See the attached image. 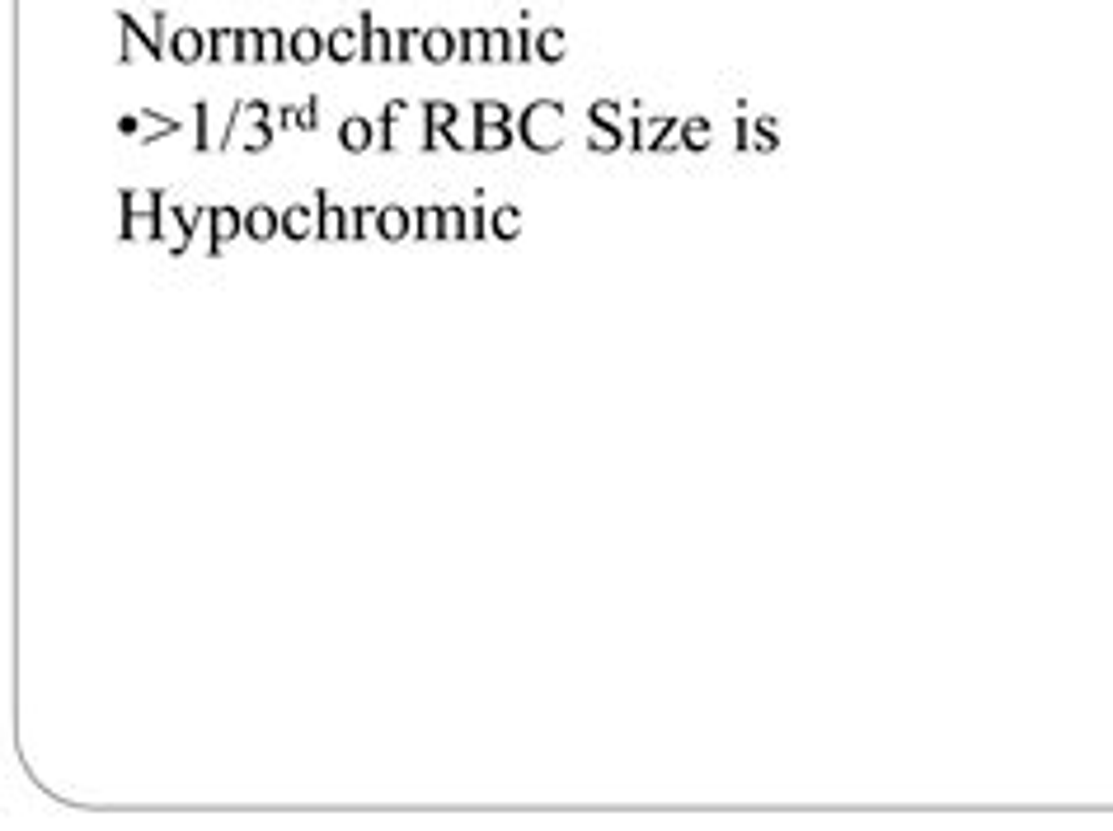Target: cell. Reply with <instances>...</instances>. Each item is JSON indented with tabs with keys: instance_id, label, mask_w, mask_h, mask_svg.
I'll list each match as a JSON object with an SVG mask.
<instances>
[{
	"instance_id": "obj_21",
	"label": "cell",
	"mask_w": 1113,
	"mask_h": 831,
	"mask_svg": "<svg viewBox=\"0 0 1113 831\" xmlns=\"http://www.w3.org/2000/svg\"><path fill=\"white\" fill-rule=\"evenodd\" d=\"M559 57H564V33L541 29L536 33V62H559Z\"/></svg>"
},
{
	"instance_id": "obj_28",
	"label": "cell",
	"mask_w": 1113,
	"mask_h": 831,
	"mask_svg": "<svg viewBox=\"0 0 1113 831\" xmlns=\"http://www.w3.org/2000/svg\"><path fill=\"white\" fill-rule=\"evenodd\" d=\"M442 216H447L451 240H456V235H470V212H461V207H442Z\"/></svg>"
},
{
	"instance_id": "obj_23",
	"label": "cell",
	"mask_w": 1113,
	"mask_h": 831,
	"mask_svg": "<svg viewBox=\"0 0 1113 831\" xmlns=\"http://www.w3.org/2000/svg\"><path fill=\"white\" fill-rule=\"evenodd\" d=\"M517 57V43H512L508 29H489V62H512Z\"/></svg>"
},
{
	"instance_id": "obj_17",
	"label": "cell",
	"mask_w": 1113,
	"mask_h": 831,
	"mask_svg": "<svg viewBox=\"0 0 1113 831\" xmlns=\"http://www.w3.org/2000/svg\"><path fill=\"white\" fill-rule=\"evenodd\" d=\"M320 240H339V235H348V212L343 207H334V202H325V193H320Z\"/></svg>"
},
{
	"instance_id": "obj_4",
	"label": "cell",
	"mask_w": 1113,
	"mask_h": 831,
	"mask_svg": "<svg viewBox=\"0 0 1113 831\" xmlns=\"http://www.w3.org/2000/svg\"><path fill=\"white\" fill-rule=\"evenodd\" d=\"M357 29H362V62L371 66H381V62H395V52H390V38H395V29H376V19H371V10H362V19H357Z\"/></svg>"
},
{
	"instance_id": "obj_12",
	"label": "cell",
	"mask_w": 1113,
	"mask_h": 831,
	"mask_svg": "<svg viewBox=\"0 0 1113 831\" xmlns=\"http://www.w3.org/2000/svg\"><path fill=\"white\" fill-rule=\"evenodd\" d=\"M418 52L428 57V62H451L456 57V33L447 29H423V38H418Z\"/></svg>"
},
{
	"instance_id": "obj_26",
	"label": "cell",
	"mask_w": 1113,
	"mask_h": 831,
	"mask_svg": "<svg viewBox=\"0 0 1113 831\" xmlns=\"http://www.w3.org/2000/svg\"><path fill=\"white\" fill-rule=\"evenodd\" d=\"M240 62H263V29H240Z\"/></svg>"
},
{
	"instance_id": "obj_10",
	"label": "cell",
	"mask_w": 1113,
	"mask_h": 831,
	"mask_svg": "<svg viewBox=\"0 0 1113 831\" xmlns=\"http://www.w3.org/2000/svg\"><path fill=\"white\" fill-rule=\"evenodd\" d=\"M287 47H292V62L310 66V62L325 57V33L320 29H296V33H287Z\"/></svg>"
},
{
	"instance_id": "obj_29",
	"label": "cell",
	"mask_w": 1113,
	"mask_h": 831,
	"mask_svg": "<svg viewBox=\"0 0 1113 831\" xmlns=\"http://www.w3.org/2000/svg\"><path fill=\"white\" fill-rule=\"evenodd\" d=\"M296 127H306V132H310V127H320V99H315V94L296 108Z\"/></svg>"
},
{
	"instance_id": "obj_19",
	"label": "cell",
	"mask_w": 1113,
	"mask_h": 831,
	"mask_svg": "<svg viewBox=\"0 0 1113 831\" xmlns=\"http://www.w3.org/2000/svg\"><path fill=\"white\" fill-rule=\"evenodd\" d=\"M404 113H409L404 99H390L386 104V113H381V151H395V127H400Z\"/></svg>"
},
{
	"instance_id": "obj_18",
	"label": "cell",
	"mask_w": 1113,
	"mask_h": 831,
	"mask_svg": "<svg viewBox=\"0 0 1113 831\" xmlns=\"http://www.w3.org/2000/svg\"><path fill=\"white\" fill-rule=\"evenodd\" d=\"M414 235H423V240L447 235V216H442V207H418V212H414Z\"/></svg>"
},
{
	"instance_id": "obj_11",
	"label": "cell",
	"mask_w": 1113,
	"mask_h": 831,
	"mask_svg": "<svg viewBox=\"0 0 1113 831\" xmlns=\"http://www.w3.org/2000/svg\"><path fill=\"white\" fill-rule=\"evenodd\" d=\"M371 141H376V132H371V123L362 118V113H353V118H343V123H339V146H343V151L362 155V151H371Z\"/></svg>"
},
{
	"instance_id": "obj_3",
	"label": "cell",
	"mask_w": 1113,
	"mask_h": 831,
	"mask_svg": "<svg viewBox=\"0 0 1113 831\" xmlns=\"http://www.w3.org/2000/svg\"><path fill=\"white\" fill-rule=\"evenodd\" d=\"M118 29H123V52H118V62H132V43L146 47V57H155V62H165V57H170V47L160 43L155 33L141 29V24L127 15V10H118Z\"/></svg>"
},
{
	"instance_id": "obj_20",
	"label": "cell",
	"mask_w": 1113,
	"mask_h": 831,
	"mask_svg": "<svg viewBox=\"0 0 1113 831\" xmlns=\"http://www.w3.org/2000/svg\"><path fill=\"white\" fill-rule=\"evenodd\" d=\"M517 231H522V212H517V207H498V212L489 216V235H498V240H512Z\"/></svg>"
},
{
	"instance_id": "obj_2",
	"label": "cell",
	"mask_w": 1113,
	"mask_h": 831,
	"mask_svg": "<svg viewBox=\"0 0 1113 831\" xmlns=\"http://www.w3.org/2000/svg\"><path fill=\"white\" fill-rule=\"evenodd\" d=\"M456 123H461V108L447 99H428L423 104V151H437V137H447L451 151H470V141L456 132Z\"/></svg>"
},
{
	"instance_id": "obj_22",
	"label": "cell",
	"mask_w": 1113,
	"mask_h": 831,
	"mask_svg": "<svg viewBox=\"0 0 1113 831\" xmlns=\"http://www.w3.org/2000/svg\"><path fill=\"white\" fill-rule=\"evenodd\" d=\"M263 62H292V47L282 29H263Z\"/></svg>"
},
{
	"instance_id": "obj_27",
	"label": "cell",
	"mask_w": 1113,
	"mask_h": 831,
	"mask_svg": "<svg viewBox=\"0 0 1113 831\" xmlns=\"http://www.w3.org/2000/svg\"><path fill=\"white\" fill-rule=\"evenodd\" d=\"M475 118H484V123H512V108L498 104V99H475Z\"/></svg>"
},
{
	"instance_id": "obj_7",
	"label": "cell",
	"mask_w": 1113,
	"mask_h": 831,
	"mask_svg": "<svg viewBox=\"0 0 1113 831\" xmlns=\"http://www.w3.org/2000/svg\"><path fill=\"white\" fill-rule=\"evenodd\" d=\"M240 231H245V212H235V207H212V245H207V254H221Z\"/></svg>"
},
{
	"instance_id": "obj_14",
	"label": "cell",
	"mask_w": 1113,
	"mask_h": 831,
	"mask_svg": "<svg viewBox=\"0 0 1113 831\" xmlns=\"http://www.w3.org/2000/svg\"><path fill=\"white\" fill-rule=\"evenodd\" d=\"M207 62H240V29L207 33Z\"/></svg>"
},
{
	"instance_id": "obj_33",
	"label": "cell",
	"mask_w": 1113,
	"mask_h": 831,
	"mask_svg": "<svg viewBox=\"0 0 1113 831\" xmlns=\"http://www.w3.org/2000/svg\"><path fill=\"white\" fill-rule=\"evenodd\" d=\"M141 123H146V113H137V118L127 113L123 123H118V132H123V137H132V132H141Z\"/></svg>"
},
{
	"instance_id": "obj_25",
	"label": "cell",
	"mask_w": 1113,
	"mask_h": 831,
	"mask_svg": "<svg viewBox=\"0 0 1113 831\" xmlns=\"http://www.w3.org/2000/svg\"><path fill=\"white\" fill-rule=\"evenodd\" d=\"M423 38L418 29H395V38H390V52H395V62H414V43Z\"/></svg>"
},
{
	"instance_id": "obj_24",
	"label": "cell",
	"mask_w": 1113,
	"mask_h": 831,
	"mask_svg": "<svg viewBox=\"0 0 1113 831\" xmlns=\"http://www.w3.org/2000/svg\"><path fill=\"white\" fill-rule=\"evenodd\" d=\"M376 212H381V207H353V212H348V240H362V235L376 226Z\"/></svg>"
},
{
	"instance_id": "obj_9",
	"label": "cell",
	"mask_w": 1113,
	"mask_h": 831,
	"mask_svg": "<svg viewBox=\"0 0 1113 831\" xmlns=\"http://www.w3.org/2000/svg\"><path fill=\"white\" fill-rule=\"evenodd\" d=\"M512 137H517V127L512 123H484V118H475L470 151H512Z\"/></svg>"
},
{
	"instance_id": "obj_31",
	"label": "cell",
	"mask_w": 1113,
	"mask_h": 831,
	"mask_svg": "<svg viewBox=\"0 0 1113 831\" xmlns=\"http://www.w3.org/2000/svg\"><path fill=\"white\" fill-rule=\"evenodd\" d=\"M480 235H489V212H484V207H470V240H480Z\"/></svg>"
},
{
	"instance_id": "obj_16",
	"label": "cell",
	"mask_w": 1113,
	"mask_h": 831,
	"mask_svg": "<svg viewBox=\"0 0 1113 831\" xmlns=\"http://www.w3.org/2000/svg\"><path fill=\"white\" fill-rule=\"evenodd\" d=\"M282 231V216L273 207H249L245 212V235L249 240H273Z\"/></svg>"
},
{
	"instance_id": "obj_1",
	"label": "cell",
	"mask_w": 1113,
	"mask_h": 831,
	"mask_svg": "<svg viewBox=\"0 0 1113 831\" xmlns=\"http://www.w3.org/2000/svg\"><path fill=\"white\" fill-rule=\"evenodd\" d=\"M517 141H522L526 151H536V155L559 151V141H564V108H559L555 99H536V104H526L522 118H517Z\"/></svg>"
},
{
	"instance_id": "obj_8",
	"label": "cell",
	"mask_w": 1113,
	"mask_h": 831,
	"mask_svg": "<svg viewBox=\"0 0 1113 831\" xmlns=\"http://www.w3.org/2000/svg\"><path fill=\"white\" fill-rule=\"evenodd\" d=\"M320 231V193H315V202L310 207H287L282 212V235L287 240H306V235Z\"/></svg>"
},
{
	"instance_id": "obj_13",
	"label": "cell",
	"mask_w": 1113,
	"mask_h": 831,
	"mask_svg": "<svg viewBox=\"0 0 1113 831\" xmlns=\"http://www.w3.org/2000/svg\"><path fill=\"white\" fill-rule=\"evenodd\" d=\"M376 235H386V240L414 235V212H404V207H381V212H376Z\"/></svg>"
},
{
	"instance_id": "obj_6",
	"label": "cell",
	"mask_w": 1113,
	"mask_h": 831,
	"mask_svg": "<svg viewBox=\"0 0 1113 831\" xmlns=\"http://www.w3.org/2000/svg\"><path fill=\"white\" fill-rule=\"evenodd\" d=\"M170 57L179 66H198V62H207V33L202 29H174V38H170Z\"/></svg>"
},
{
	"instance_id": "obj_15",
	"label": "cell",
	"mask_w": 1113,
	"mask_h": 831,
	"mask_svg": "<svg viewBox=\"0 0 1113 831\" xmlns=\"http://www.w3.org/2000/svg\"><path fill=\"white\" fill-rule=\"evenodd\" d=\"M456 62H489V29L456 33Z\"/></svg>"
},
{
	"instance_id": "obj_32",
	"label": "cell",
	"mask_w": 1113,
	"mask_h": 831,
	"mask_svg": "<svg viewBox=\"0 0 1113 831\" xmlns=\"http://www.w3.org/2000/svg\"><path fill=\"white\" fill-rule=\"evenodd\" d=\"M273 127H278V132H287V127H296V108H292V104H282L278 113H273Z\"/></svg>"
},
{
	"instance_id": "obj_5",
	"label": "cell",
	"mask_w": 1113,
	"mask_h": 831,
	"mask_svg": "<svg viewBox=\"0 0 1113 831\" xmlns=\"http://www.w3.org/2000/svg\"><path fill=\"white\" fill-rule=\"evenodd\" d=\"M325 57L329 62H362V29L357 24H343V29H329L325 33Z\"/></svg>"
},
{
	"instance_id": "obj_30",
	"label": "cell",
	"mask_w": 1113,
	"mask_h": 831,
	"mask_svg": "<svg viewBox=\"0 0 1113 831\" xmlns=\"http://www.w3.org/2000/svg\"><path fill=\"white\" fill-rule=\"evenodd\" d=\"M193 113H198V151H212V132H207V113H212V108L193 104Z\"/></svg>"
}]
</instances>
